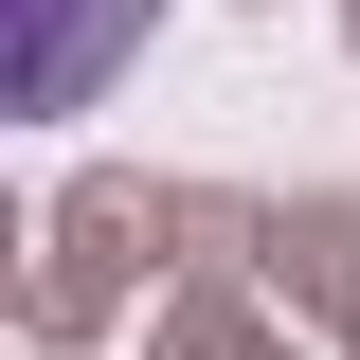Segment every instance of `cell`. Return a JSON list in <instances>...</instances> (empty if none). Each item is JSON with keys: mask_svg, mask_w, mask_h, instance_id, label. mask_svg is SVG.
<instances>
[{"mask_svg": "<svg viewBox=\"0 0 360 360\" xmlns=\"http://www.w3.org/2000/svg\"><path fill=\"white\" fill-rule=\"evenodd\" d=\"M90 72H108V0H37V37H18V90H37V108H72Z\"/></svg>", "mask_w": 360, "mask_h": 360, "instance_id": "obj_1", "label": "cell"}]
</instances>
